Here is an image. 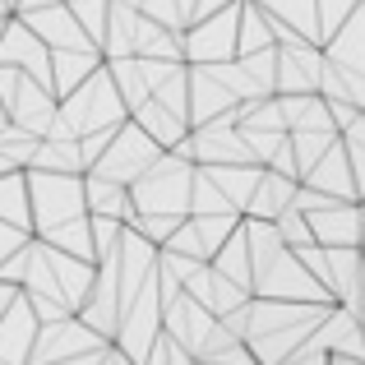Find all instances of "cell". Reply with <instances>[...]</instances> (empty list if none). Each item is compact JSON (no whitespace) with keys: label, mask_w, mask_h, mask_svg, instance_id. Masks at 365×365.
<instances>
[{"label":"cell","mask_w":365,"mask_h":365,"mask_svg":"<svg viewBox=\"0 0 365 365\" xmlns=\"http://www.w3.org/2000/svg\"><path fill=\"white\" fill-rule=\"evenodd\" d=\"M9 19H14V5H9V0H0V33H5Z\"/></svg>","instance_id":"cell-15"},{"label":"cell","mask_w":365,"mask_h":365,"mask_svg":"<svg viewBox=\"0 0 365 365\" xmlns=\"http://www.w3.org/2000/svg\"><path fill=\"white\" fill-rule=\"evenodd\" d=\"M338 305V301H333ZM324 301H282V296H255L250 301V351L259 365H282L292 351H301L333 310Z\"/></svg>","instance_id":"cell-1"},{"label":"cell","mask_w":365,"mask_h":365,"mask_svg":"<svg viewBox=\"0 0 365 365\" xmlns=\"http://www.w3.org/2000/svg\"><path fill=\"white\" fill-rule=\"evenodd\" d=\"M305 185H314V190H324V195H333V199H361V190H356V171H351V158H347V143H342V134L329 143V153H324L319 162H314L310 171H305Z\"/></svg>","instance_id":"cell-9"},{"label":"cell","mask_w":365,"mask_h":365,"mask_svg":"<svg viewBox=\"0 0 365 365\" xmlns=\"http://www.w3.org/2000/svg\"><path fill=\"white\" fill-rule=\"evenodd\" d=\"M28 241H33V232H24V227H14V222H5V217H0V264H5V259H14Z\"/></svg>","instance_id":"cell-13"},{"label":"cell","mask_w":365,"mask_h":365,"mask_svg":"<svg viewBox=\"0 0 365 365\" xmlns=\"http://www.w3.org/2000/svg\"><path fill=\"white\" fill-rule=\"evenodd\" d=\"M305 217L319 245H361V199H329Z\"/></svg>","instance_id":"cell-8"},{"label":"cell","mask_w":365,"mask_h":365,"mask_svg":"<svg viewBox=\"0 0 365 365\" xmlns=\"http://www.w3.org/2000/svg\"><path fill=\"white\" fill-rule=\"evenodd\" d=\"M296 190H301L296 176H287V171H277V167H264L255 195H250V204H245V217H277L282 208H292Z\"/></svg>","instance_id":"cell-10"},{"label":"cell","mask_w":365,"mask_h":365,"mask_svg":"<svg viewBox=\"0 0 365 365\" xmlns=\"http://www.w3.org/2000/svg\"><path fill=\"white\" fill-rule=\"evenodd\" d=\"M0 217L14 222V227H24V232H33V190H28V167L0 171Z\"/></svg>","instance_id":"cell-12"},{"label":"cell","mask_w":365,"mask_h":365,"mask_svg":"<svg viewBox=\"0 0 365 365\" xmlns=\"http://www.w3.org/2000/svg\"><path fill=\"white\" fill-rule=\"evenodd\" d=\"M162 153H167V148H162V143L130 116L116 134H111L107 153H102L88 171H98V176H107V180H120V185H134L139 176H148V171H153V162H158Z\"/></svg>","instance_id":"cell-5"},{"label":"cell","mask_w":365,"mask_h":365,"mask_svg":"<svg viewBox=\"0 0 365 365\" xmlns=\"http://www.w3.org/2000/svg\"><path fill=\"white\" fill-rule=\"evenodd\" d=\"M213 324H217V314L208 310L199 296H190L185 287H180V292L171 296L167 305H162V333H171V338H176L180 347H190L195 356H199V347L208 342Z\"/></svg>","instance_id":"cell-7"},{"label":"cell","mask_w":365,"mask_h":365,"mask_svg":"<svg viewBox=\"0 0 365 365\" xmlns=\"http://www.w3.org/2000/svg\"><path fill=\"white\" fill-rule=\"evenodd\" d=\"M9 125V107H5V98H0V130Z\"/></svg>","instance_id":"cell-16"},{"label":"cell","mask_w":365,"mask_h":365,"mask_svg":"<svg viewBox=\"0 0 365 365\" xmlns=\"http://www.w3.org/2000/svg\"><path fill=\"white\" fill-rule=\"evenodd\" d=\"M199 162L180 158L176 148H167L153 162L148 176H139L130 185L134 213H167V217H190V185H195Z\"/></svg>","instance_id":"cell-4"},{"label":"cell","mask_w":365,"mask_h":365,"mask_svg":"<svg viewBox=\"0 0 365 365\" xmlns=\"http://www.w3.org/2000/svg\"><path fill=\"white\" fill-rule=\"evenodd\" d=\"M61 120L70 125L79 139L93 134V130H116V125L130 120V107H125V98H120L116 79H111L107 61H102V70H93L74 93L61 98Z\"/></svg>","instance_id":"cell-3"},{"label":"cell","mask_w":365,"mask_h":365,"mask_svg":"<svg viewBox=\"0 0 365 365\" xmlns=\"http://www.w3.org/2000/svg\"><path fill=\"white\" fill-rule=\"evenodd\" d=\"M102 46H65V51H51V79H56V98L74 93L93 70H102Z\"/></svg>","instance_id":"cell-11"},{"label":"cell","mask_w":365,"mask_h":365,"mask_svg":"<svg viewBox=\"0 0 365 365\" xmlns=\"http://www.w3.org/2000/svg\"><path fill=\"white\" fill-rule=\"evenodd\" d=\"M28 190H33V232L42 241L61 236L65 227L88 217V190L83 171H42L28 167Z\"/></svg>","instance_id":"cell-2"},{"label":"cell","mask_w":365,"mask_h":365,"mask_svg":"<svg viewBox=\"0 0 365 365\" xmlns=\"http://www.w3.org/2000/svg\"><path fill=\"white\" fill-rule=\"evenodd\" d=\"M102 356H107V347L102 351H79V356H65V361H51V365H102Z\"/></svg>","instance_id":"cell-14"},{"label":"cell","mask_w":365,"mask_h":365,"mask_svg":"<svg viewBox=\"0 0 365 365\" xmlns=\"http://www.w3.org/2000/svg\"><path fill=\"white\" fill-rule=\"evenodd\" d=\"M241 5L232 0L227 9L199 19L185 28V65H217V61H236V37H241Z\"/></svg>","instance_id":"cell-6"}]
</instances>
